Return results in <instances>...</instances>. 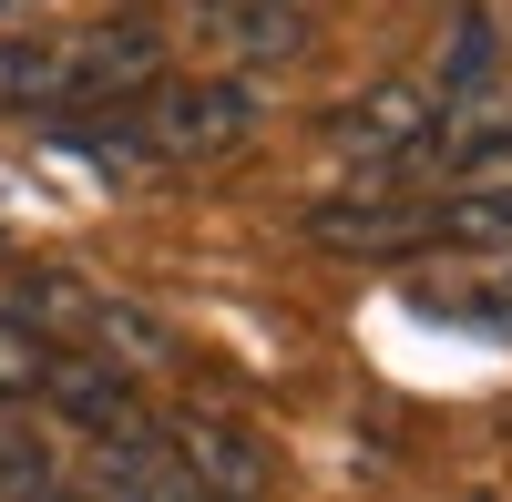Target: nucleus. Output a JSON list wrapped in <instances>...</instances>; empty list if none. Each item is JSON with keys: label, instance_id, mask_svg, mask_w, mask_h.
Segmentation results:
<instances>
[{"label": "nucleus", "instance_id": "7ed1b4c3", "mask_svg": "<svg viewBox=\"0 0 512 502\" xmlns=\"http://www.w3.org/2000/svg\"><path fill=\"white\" fill-rule=\"evenodd\" d=\"M72 93V72L52 41H0V103H62Z\"/></svg>", "mask_w": 512, "mask_h": 502}, {"label": "nucleus", "instance_id": "39448f33", "mask_svg": "<svg viewBox=\"0 0 512 502\" xmlns=\"http://www.w3.org/2000/svg\"><path fill=\"white\" fill-rule=\"evenodd\" d=\"M41 369H52V349H41L21 318H0V390H41Z\"/></svg>", "mask_w": 512, "mask_h": 502}, {"label": "nucleus", "instance_id": "20e7f679", "mask_svg": "<svg viewBox=\"0 0 512 502\" xmlns=\"http://www.w3.org/2000/svg\"><path fill=\"white\" fill-rule=\"evenodd\" d=\"M431 236H451V246H512V175L482 185V195H461V205H441Z\"/></svg>", "mask_w": 512, "mask_h": 502}, {"label": "nucleus", "instance_id": "f03ea898", "mask_svg": "<svg viewBox=\"0 0 512 502\" xmlns=\"http://www.w3.org/2000/svg\"><path fill=\"white\" fill-rule=\"evenodd\" d=\"M431 134H441V113H431V93H410V82H379L369 103L338 113V144H359L369 164H400L410 144H431Z\"/></svg>", "mask_w": 512, "mask_h": 502}, {"label": "nucleus", "instance_id": "f257e3e1", "mask_svg": "<svg viewBox=\"0 0 512 502\" xmlns=\"http://www.w3.org/2000/svg\"><path fill=\"white\" fill-rule=\"evenodd\" d=\"M246 123H256L246 82H164V103L144 113V144L154 154H226Z\"/></svg>", "mask_w": 512, "mask_h": 502}]
</instances>
